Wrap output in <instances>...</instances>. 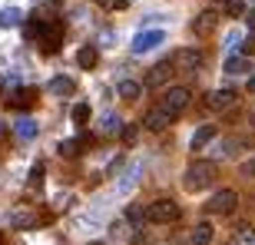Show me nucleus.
Segmentation results:
<instances>
[{"label": "nucleus", "instance_id": "nucleus-1", "mask_svg": "<svg viewBox=\"0 0 255 245\" xmlns=\"http://www.w3.org/2000/svg\"><path fill=\"white\" fill-rule=\"evenodd\" d=\"M212 176H216L212 162H192L189 169L182 172V186L189 192H202L206 186H212Z\"/></svg>", "mask_w": 255, "mask_h": 245}, {"label": "nucleus", "instance_id": "nucleus-2", "mask_svg": "<svg viewBox=\"0 0 255 245\" xmlns=\"http://www.w3.org/2000/svg\"><path fill=\"white\" fill-rule=\"evenodd\" d=\"M182 209L179 202H172V199H156L149 209H146V219L156 222V226H172V222H179Z\"/></svg>", "mask_w": 255, "mask_h": 245}, {"label": "nucleus", "instance_id": "nucleus-3", "mask_svg": "<svg viewBox=\"0 0 255 245\" xmlns=\"http://www.w3.org/2000/svg\"><path fill=\"white\" fill-rule=\"evenodd\" d=\"M239 206V192H232V189H219V192H212V199L206 202V212L209 216H232Z\"/></svg>", "mask_w": 255, "mask_h": 245}, {"label": "nucleus", "instance_id": "nucleus-4", "mask_svg": "<svg viewBox=\"0 0 255 245\" xmlns=\"http://www.w3.org/2000/svg\"><path fill=\"white\" fill-rule=\"evenodd\" d=\"M37 47H40V53H43V57L60 53V47H63V23H47L43 37L37 40Z\"/></svg>", "mask_w": 255, "mask_h": 245}, {"label": "nucleus", "instance_id": "nucleus-5", "mask_svg": "<svg viewBox=\"0 0 255 245\" xmlns=\"http://www.w3.org/2000/svg\"><path fill=\"white\" fill-rule=\"evenodd\" d=\"M189 100H192V96H189V90H186V86H169V90H166V96H162V106H166L172 116H179V113H186Z\"/></svg>", "mask_w": 255, "mask_h": 245}, {"label": "nucleus", "instance_id": "nucleus-6", "mask_svg": "<svg viewBox=\"0 0 255 245\" xmlns=\"http://www.w3.org/2000/svg\"><path fill=\"white\" fill-rule=\"evenodd\" d=\"M209 110H216V113H226V110H232V106L239 103V90H212V93L206 96Z\"/></svg>", "mask_w": 255, "mask_h": 245}, {"label": "nucleus", "instance_id": "nucleus-7", "mask_svg": "<svg viewBox=\"0 0 255 245\" xmlns=\"http://www.w3.org/2000/svg\"><path fill=\"white\" fill-rule=\"evenodd\" d=\"M172 73H176V63H172V60H162V63H156L149 73H146V86H149V90H159V86H166L172 80Z\"/></svg>", "mask_w": 255, "mask_h": 245}, {"label": "nucleus", "instance_id": "nucleus-8", "mask_svg": "<svg viewBox=\"0 0 255 245\" xmlns=\"http://www.w3.org/2000/svg\"><path fill=\"white\" fill-rule=\"evenodd\" d=\"M166 40V30H142L132 37V53H146V50H156Z\"/></svg>", "mask_w": 255, "mask_h": 245}, {"label": "nucleus", "instance_id": "nucleus-9", "mask_svg": "<svg viewBox=\"0 0 255 245\" xmlns=\"http://www.w3.org/2000/svg\"><path fill=\"white\" fill-rule=\"evenodd\" d=\"M172 120H176V116H172L169 110H166V106H152L149 113H146V120H142V122H146V129H149V132H162Z\"/></svg>", "mask_w": 255, "mask_h": 245}, {"label": "nucleus", "instance_id": "nucleus-10", "mask_svg": "<svg viewBox=\"0 0 255 245\" xmlns=\"http://www.w3.org/2000/svg\"><path fill=\"white\" fill-rule=\"evenodd\" d=\"M172 63L179 66V70H186V73H196L199 66H202V50H192V47L189 50H179Z\"/></svg>", "mask_w": 255, "mask_h": 245}, {"label": "nucleus", "instance_id": "nucleus-11", "mask_svg": "<svg viewBox=\"0 0 255 245\" xmlns=\"http://www.w3.org/2000/svg\"><path fill=\"white\" fill-rule=\"evenodd\" d=\"M216 23H219L216 10H202V13L192 20V33H196V37H209V33L216 30Z\"/></svg>", "mask_w": 255, "mask_h": 245}, {"label": "nucleus", "instance_id": "nucleus-12", "mask_svg": "<svg viewBox=\"0 0 255 245\" xmlns=\"http://www.w3.org/2000/svg\"><path fill=\"white\" fill-rule=\"evenodd\" d=\"M33 103H37V90L33 86H20L17 93L10 96V110H30Z\"/></svg>", "mask_w": 255, "mask_h": 245}, {"label": "nucleus", "instance_id": "nucleus-13", "mask_svg": "<svg viewBox=\"0 0 255 245\" xmlns=\"http://www.w3.org/2000/svg\"><path fill=\"white\" fill-rule=\"evenodd\" d=\"M222 70H226L229 76H246V73L252 76L255 73V70H252V60H249V57H236V53L226 60V66H222Z\"/></svg>", "mask_w": 255, "mask_h": 245}, {"label": "nucleus", "instance_id": "nucleus-14", "mask_svg": "<svg viewBox=\"0 0 255 245\" xmlns=\"http://www.w3.org/2000/svg\"><path fill=\"white\" fill-rule=\"evenodd\" d=\"M216 132H219V129H216V126H209V122H206V126H199V129L192 132V142H189V149H192V152L206 149L209 142L216 139Z\"/></svg>", "mask_w": 255, "mask_h": 245}, {"label": "nucleus", "instance_id": "nucleus-15", "mask_svg": "<svg viewBox=\"0 0 255 245\" xmlns=\"http://www.w3.org/2000/svg\"><path fill=\"white\" fill-rule=\"evenodd\" d=\"M50 93H57V96H73V93H76V83H73L66 73H57L53 80H50Z\"/></svg>", "mask_w": 255, "mask_h": 245}, {"label": "nucleus", "instance_id": "nucleus-16", "mask_svg": "<svg viewBox=\"0 0 255 245\" xmlns=\"http://www.w3.org/2000/svg\"><path fill=\"white\" fill-rule=\"evenodd\" d=\"M13 132H17V139H33L40 132V126H37V120H30V116H20L17 122H13Z\"/></svg>", "mask_w": 255, "mask_h": 245}, {"label": "nucleus", "instance_id": "nucleus-17", "mask_svg": "<svg viewBox=\"0 0 255 245\" xmlns=\"http://www.w3.org/2000/svg\"><path fill=\"white\" fill-rule=\"evenodd\" d=\"M10 226L13 229H30V226H37V216H33L30 209H13V212H10Z\"/></svg>", "mask_w": 255, "mask_h": 245}, {"label": "nucleus", "instance_id": "nucleus-18", "mask_svg": "<svg viewBox=\"0 0 255 245\" xmlns=\"http://www.w3.org/2000/svg\"><path fill=\"white\" fill-rule=\"evenodd\" d=\"M120 96H123L126 103H136L139 100V93H142V83H136V80H120Z\"/></svg>", "mask_w": 255, "mask_h": 245}, {"label": "nucleus", "instance_id": "nucleus-19", "mask_svg": "<svg viewBox=\"0 0 255 245\" xmlns=\"http://www.w3.org/2000/svg\"><path fill=\"white\" fill-rule=\"evenodd\" d=\"M216 239V229H212V222H199L196 229H192V245H209Z\"/></svg>", "mask_w": 255, "mask_h": 245}, {"label": "nucleus", "instance_id": "nucleus-20", "mask_svg": "<svg viewBox=\"0 0 255 245\" xmlns=\"http://www.w3.org/2000/svg\"><path fill=\"white\" fill-rule=\"evenodd\" d=\"M76 63L83 66V70H93V66L100 63V53H96V47H80V53H76Z\"/></svg>", "mask_w": 255, "mask_h": 245}, {"label": "nucleus", "instance_id": "nucleus-21", "mask_svg": "<svg viewBox=\"0 0 255 245\" xmlns=\"http://www.w3.org/2000/svg\"><path fill=\"white\" fill-rule=\"evenodd\" d=\"M20 20H23V10H20V7H3V10H0V27H3V30L17 27Z\"/></svg>", "mask_w": 255, "mask_h": 245}, {"label": "nucleus", "instance_id": "nucleus-22", "mask_svg": "<svg viewBox=\"0 0 255 245\" xmlns=\"http://www.w3.org/2000/svg\"><path fill=\"white\" fill-rule=\"evenodd\" d=\"M86 146H90V139H66V142H60V156L73 159V156H80V149H86Z\"/></svg>", "mask_w": 255, "mask_h": 245}, {"label": "nucleus", "instance_id": "nucleus-23", "mask_svg": "<svg viewBox=\"0 0 255 245\" xmlns=\"http://www.w3.org/2000/svg\"><path fill=\"white\" fill-rule=\"evenodd\" d=\"M43 30H47V20H40V17H30L27 23H23L27 40H40V37H43Z\"/></svg>", "mask_w": 255, "mask_h": 245}, {"label": "nucleus", "instance_id": "nucleus-24", "mask_svg": "<svg viewBox=\"0 0 255 245\" xmlns=\"http://www.w3.org/2000/svg\"><path fill=\"white\" fill-rule=\"evenodd\" d=\"M126 226H132V229H139L142 222H146V209L142 206H136V202H132V206H126Z\"/></svg>", "mask_w": 255, "mask_h": 245}, {"label": "nucleus", "instance_id": "nucleus-25", "mask_svg": "<svg viewBox=\"0 0 255 245\" xmlns=\"http://www.w3.org/2000/svg\"><path fill=\"white\" fill-rule=\"evenodd\" d=\"M70 120H73L76 126L90 122V103H76V106H73V113H70Z\"/></svg>", "mask_w": 255, "mask_h": 245}, {"label": "nucleus", "instance_id": "nucleus-26", "mask_svg": "<svg viewBox=\"0 0 255 245\" xmlns=\"http://www.w3.org/2000/svg\"><path fill=\"white\" fill-rule=\"evenodd\" d=\"M226 13L229 17H242L246 13V0H226Z\"/></svg>", "mask_w": 255, "mask_h": 245}, {"label": "nucleus", "instance_id": "nucleus-27", "mask_svg": "<svg viewBox=\"0 0 255 245\" xmlns=\"http://www.w3.org/2000/svg\"><path fill=\"white\" fill-rule=\"evenodd\" d=\"M116 129H123L120 116H116V113H106V116H103V132H116Z\"/></svg>", "mask_w": 255, "mask_h": 245}, {"label": "nucleus", "instance_id": "nucleus-28", "mask_svg": "<svg viewBox=\"0 0 255 245\" xmlns=\"http://www.w3.org/2000/svg\"><path fill=\"white\" fill-rule=\"evenodd\" d=\"M242 146H246L242 139H229L226 146H222V152H226V156H236V152H242Z\"/></svg>", "mask_w": 255, "mask_h": 245}, {"label": "nucleus", "instance_id": "nucleus-29", "mask_svg": "<svg viewBox=\"0 0 255 245\" xmlns=\"http://www.w3.org/2000/svg\"><path fill=\"white\" fill-rule=\"evenodd\" d=\"M120 136H123L126 146H132V142H136V126H123V129H120Z\"/></svg>", "mask_w": 255, "mask_h": 245}, {"label": "nucleus", "instance_id": "nucleus-30", "mask_svg": "<svg viewBox=\"0 0 255 245\" xmlns=\"http://www.w3.org/2000/svg\"><path fill=\"white\" fill-rule=\"evenodd\" d=\"M30 182H33V186H40V182H43V162H37V166H33V176H30Z\"/></svg>", "mask_w": 255, "mask_h": 245}, {"label": "nucleus", "instance_id": "nucleus-31", "mask_svg": "<svg viewBox=\"0 0 255 245\" xmlns=\"http://www.w3.org/2000/svg\"><path fill=\"white\" fill-rule=\"evenodd\" d=\"M242 50H246V57H249V53H255V40H252V37H249V40H246V43H242Z\"/></svg>", "mask_w": 255, "mask_h": 245}, {"label": "nucleus", "instance_id": "nucleus-32", "mask_svg": "<svg viewBox=\"0 0 255 245\" xmlns=\"http://www.w3.org/2000/svg\"><path fill=\"white\" fill-rule=\"evenodd\" d=\"M242 172H246V176H255V159H249L246 166H242Z\"/></svg>", "mask_w": 255, "mask_h": 245}, {"label": "nucleus", "instance_id": "nucleus-33", "mask_svg": "<svg viewBox=\"0 0 255 245\" xmlns=\"http://www.w3.org/2000/svg\"><path fill=\"white\" fill-rule=\"evenodd\" d=\"M126 3H129V0H113L110 7H113V10H126Z\"/></svg>", "mask_w": 255, "mask_h": 245}, {"label": "nucleus", "instance_id": "nucleus-34", "mask_svg": "<svg viewBox=\"0 0 255 245\" xmlns=\"http://www.w3.org/2000/svg\"><path fill=\"white\" fill-rule=\"evenodd\" d=\"M246 90H249V93H255V73L249 76V83H246Z\"/></svg>", "mask_w": 255, "mask_h": 245}, {"label": "nucleus", "instance_id": "nucleus-35", "mask_svg": "<svg viewBox=\"0 0 255 245\" xmlns=\"http://www.w3.org/2000/svg\"><path fill=\"white\" fill-rule=\"evenodd\" d=\"M249 27H255V10H252V13H249Z\"/></svg>", "mask_w": 255, "mask_h": 245}, {"label": "nucleus", "instance_id": "nucleus-36", "mask_svg": "<svg viewBox=\"0 0 255 245\" xmlns=\"http://www.w3.org/2000/svg\"><path fill=\"white\" fill-rule=\"evenodd\" d=\"M0 245H7V236H3V232H0Z\"/></svg>", "mask_w": 255, "mask_h": 245}, {"label": "nucleus", "instance_id": "nucleus-37", "mask_svg": "<svg viewBox=\"0 0 255 245\" xmlns=\"http://www.w3.org/2000/svg\"><path fill=\"white\" fill-rule=\"evenodd\" d=\"M249 120H252V126H255V113H252V116H249Z\"/></svg>", "mask_w": 255, "mask_h": 245}, {"label": "nucleus", "instance_id": "nucleus-38", "mask_svg": "<svg viewBox=\"0 0 255 245\" xmlns=\"http://www.w3.org/2000/svg\"><path fill=\"white\" fill-rule=\"evenodd\" d=\"M93 245H100V242H93Z\"/></svg>", "mask_w": 255, "mask_h": 245}]
</instances>
